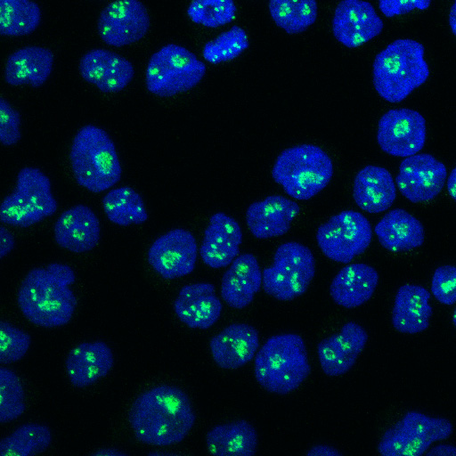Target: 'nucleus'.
Returning <instances> with one entry per match:
<instances>
[{
	"mask_svg": "<svg viewBox=\"0 0 456 456\" xmlns=\"http://www.w3.org/2000/svg\"><path fill=\"white\" fill-rule=\"evenodd\" d=\"M195 419L189 396L171 385L144 391L134 401L129 411L135 437L153 446L179 444L193 428Z\"/></svg>",
	"mask_w": 456,
	"mask_h": 456,
	"instance_id": "1",
	"label": "nucleus"
},
{
	"mask_svg": "<svg viewBox=\"0 0 456 456\" xmlns=\"http://www.w3.org/2000/svg\"><path fill=\"white\" fill-rule=\"evenodd\" d=\"M75 281L73 268L64 263L33 268L24 277L18 291L20 312L28 322L39 327L50 329L67 324L77 305L70 289Z\"/></svg>",
	"mask_w": 456,
	"mask_h": 456,
	"instance_id": "2",
	"label": "nucleus"
},
{
	"mask_svg": "<svg viewBox=\"0 0 456 456\" xmlns=\"http://www.w3.org/2000/svg\"><path fill=\"white\" fill-rule=\"evenodd\" d=\"M424 53V45L410 38L396 39L381 50L372 65L373 86L379 95L396 103L423 85L430 73Z\"/></svg>",
	"mask_w": 456,
	"mask_h": 456,
	"instance_id": "3",
	"label": "nucleus"
},
{
	"mask_svg": "<svg viewBox=\"0 0 456 456\" xmlns=\"http://www.w3.org/2000/svg\"><path fill=\"white\" fill-rule=\"evenodd\" d=\"M69 162L77 183L94 193L109 191L122 176L113 140L95 125L87 124L77 130L71 142Z\"/></svg>",
	"mask_w": 456,
	"mask_h": 456,
	"instance_id": "4",
	"label": "nucleus"
},
{
	"mask_svg": "<svg viewBox=\"0 0 456 456\" xmlns=\"http://www.w3.org/2000/svg\"><path fill=\"white\" fill-rule=\"evenodd\" d=\"M304 339L295 333L270 337L255 356V377L265 390L286 395L310 373Z\"/></svg>",
	"mask_w": 456,
	"mask_h": 456,
	"instance_id": "5",
	"label": "nucleus"
},
{
	"mask_svg": "<svg viewBox=\"0 0 456 456\" xmlns=\"http://www.w3.org/2000/svg\"><path fill=\"white\" fill-rule=\"evenodd\" d=\"M330 157L314 144H299L282 151L272 169L274 182L297 200H308L322 191L333 175Z\"/></svg>",
	"mask_w": 456,
	"mask_h": 456,
	"instance_id": "6",
	"label": "nucleus"
},
{
	"mask_svg": "<svg viewBox=\"0 0 456 456\" xmlns=\"http://www.w3.org/2000/svg\"><path fill=\"white\" fill-rule=\"evenodd\" d=\"M57 209L47 175L37 167H24L17 174L14 190L1 203L0 219L4 224L26 228L52 216Z\"/></svg>",
	"mask_w": 456,
	"mask_h": 456,
	"instance_id": "7",
	"label": "nucleus"
},
{
	"mask_svg": "<svg viewBox=\"0 0 456 456\" xmlns=\"http://www.w3.org/2000/svg\"><path fill=\"white\" fill-rule=\"evenodd\" d=\"M206 65L187 48L167 44L150 58L145 85L150 93L171 97L196 86L206 74Z\"/></svg>",
	"mask_w": 456,
	"mask_h": 456,
	"instance_id": "8",
	"label": "nucleus"
},
{
	"mask_svg": "<svg viewBox=\"0 0 456 456\" xmlns=\"http://www.w3.org/2000/svg\"><path fill=\"white\" fill-rule=\"evenodd\" d=\"M315 274V260L311 249L297 241L281 244L273 265L263 271V289L281 301L303 295Z\"/></svg>",
	"mask_w": 456,
	"mask_h": 456,
	"instance_id": "9",
	"label": "nucleus"
},
{
	"mask_svg": "<svg viewBox=\"0 0 456 456\" xmlns=\"http://www.w3.org/2000/svg\"><path fill=\"white\" fill-rule=\"evenodd\" d=\"M452 432L449 419L410 411L384 432L378 451L383 456H421L432 444L449 438Z\"/></svg>",
	"mask_w": 456,
	"mask_h": 456,
	"instance_id": "10",
	"label": "nucleus"
},
{
	"mask_svg": "<svg viewBox=\"0 0 456 456\" xmlns=\"http://www.w3.org/2000/svg\"><path fill=\"white\" fill-rule=\"evenodd\" d=\"M372 239L370 223L362 213L344 210L321 224L316 242L329 259L347 264L362 254Z\"/></svg>",
	"mask_w": 456,
	"mask_h": 456,
	"instance_id": "11",
	"label": "nucleus"
},
{
	"mask_svg": "<svg viewBox=\"0 0 456 456\" xmlns=\"http://www.w3.org/2000/svg\"><path fill=\"white\" fill-rule=\"evenodd\" d=\"M426 120L417 110L392 109L379 120L377 142L394 157H409L420 151L426 142Z\"/></svg>",
	"mask_w": 456,
	"mask_h": 456,
	"instance_id": "12",
	"label": "nucleus"
},
{
	"mask_svg": "<svg viewBox=\"0 0 456 456\" xmlns=\"http://www.w3.org/2000/svg\"><path fill=\"white\" fill-rule=\"evenodd\" d=\"M150 26L148 11L140 0H114L103 8L97 20L101 39L114 47L140 41Z\"/></svg>",
	"mask_w": 456,
	"mask_h": 456,
	"instance_id": "13",
	"label": "nucleus"
},
{
	"mask_svg": "<svg viewBox=\"0 0 456 456\" xmlns=\"http://www.w3.org/2000/svg\"><path fill=\"white\" fill-rule=\"evenodd\" d=\"M197 256L196 239L183 228L172 229L158 237L147 252L149 265L166 280L190 274L195 268Z\"/></svg>",
	"mask_w": 456,
	"mask_h": 456,
	"instance_id": "14",
	"label": "nucleus"
},
{
	"mask_svg": "<svg viewBox=\"0 0 456 456\" xmlns=\"http://www.w3.org/2000/svg\"><path fill=\"white\" fill-rule=\"evenodd\" d=\"M446 175L445 166L433 155L414 154L401 162L395 183L408 200L412 203L425 202L441 192Z\"/></svg>",
	"mask_w": 456,
	"mask_h": 456,
	"instance_id": "15",
	"label": "nucleus"
},
{
	"mask_svg": "<svg viewBox=\"0 0 456 456\" xmlns=\"http://www.w3.org/2000/svg\"><path fill=\"white\" fill-rule=\"evenodd\" d=\"M383 28L382 19L368 1L342 0L335 9L332 32L346 47H358L379 36Z\"/></svg>",
	"mask_w": 456,
	"mask_h": 456,
	"instance_id": "16",
	"label": "nucleus"
},
{
	"mask_svg": "<svg viewBox=\"0 0 456 456\" xmlns=\"http://www.w3.org/2000/svg\"><path fill=\"white\" fill-rule=\"evenodd\" d=\"M78 69L84 80L106 94L122 91L134 76L130 61L103 48L86 52L79 61Z\"/></svg>",
	"mask_w": 456,
	"mask_h": 456,
	"instance_id": "17",
	"label": "nucleus"
},
{
	"mask_svg": "<svg viewBox=\"0 0 456 456\" xmlns=\"http://www.w3.org/2000/svg\"><path fill=\"white\" fill-rule=\"evenodd\" d=\"M53 237L58 246L69 252L86 253L100 241L99 218L88 206H72L63 211L55 221Z\"/></svg>",
	"mask_w": 456,
	"mask_h": 456,
	"instance_id": "18",
	"label": "nucleus"
},
{
	"mask_svg": "<svg viewBox=\"0 0 456 456\" xmlns=\"http://www.w3.org/2000/svg\"><path fill=\"white\" fill-rule=\"evenodd\" d=\"M242 238L241 227L233 217L224 212L213 214L200 247L203 263L213 269L228 266L237 257Z\"/></svg>",
	"mask_w": 456,
	"mask_h": 456,
	"instance_id": "19",
	"label": "nucleus"
},
{
	"mask_svg": "<svg viewBox=\"0 0 456 456\" xmlns=\"http://www.w3.org/2000/svg\"><path fill=\"white\" fill-rule=\"evenodd\" d=\"M367 341V331L354 322L344 324L339 333L322 339L318 344L317 354L323 372L330 377L347 372Z\"/></svg>",
	"mask_w": 456,
	"mask_h": 456,
	"instance_id": "20",
	"label": "nucleus"
},
{
	"mask_svg": "<svg viewBox=\"0 0 456 456\" xmlns=\"http://www.w3.org/2000/svg\"><path fill=\"white\" fill-rule=\"evenodd\" d=\"M299 211L295 201L281 195H270L248 207L246 223L254 237L270 239L287 233Z\"/></svg>",
	"mask_w": 456,
	"mask_h": 456,
	"instance_id": "21",
	"label": "nucleus"
},
{
	"mask_svg": "<svg viewBox=\"0 0 456 456\" xmlns=\"http://www.w3.org/2000/svg\"><path fill=\"white\" fill-rule=\"evenodd\" d=\"M222 303L208 282L184 285L174 302L177 318L191 329L208 330L219 319Z\"/></svg>",
	"mask_w": 456,
	"mask_h": 456,
	"instance_id": "22",
	"label": "nucleus"
},
{
	"mask_svg": "<svg viewBox=\"0 0 456 456\" xmlns=\"http://www.w3.org/2000/svg\"><path fill=\"white\" fill-rule=\"evenodd\" d=\"M259 346L258 331L246 323H232L209 342L213 360L221 368L238 369L255 356Z\"/></svg>",
	"mask_w": 456,
	"mask_h": 456,
	"instance_id": "23",
	"label": "nucleus"
},
{
	"mask_svg": "<svg viewBox=\"0 0 456 456\" xmlns=\"http://www.w3.org/2000/svg\"><path fill=\"white\" fill-rule=\"evenodd\" d=\"M114 365L110 347L103 341H86L74 346L68 354L65 367L70 383L87 387L105 377Z\"/></svg>",
	"mask_w": 456,
	"mask_h": 456,
	"instance_id": "24",
	"label": "nucleus"
},
{
	"mask_svg": "<svg viewBox=\"0 0 456 456\" xmlns=\"http://www.w3.org/2000/svg\"><path fill=\"white\" fill-rule=\"evenodd\" d=\"M263 285V272L256 257L250 253L237 256L223 275L221 296L235 309L248 306Z\"/></svg>",
	"mask_w": 456,
	"mask_h": 456,
	"instance_id": "25",
	"label": "nucleus"
},
{
	"mask_svg": "<svg viewBox=\"0 0 456 456\" xmlns=\"http://www.w3.org/2000/svg\"><path fill=\"white\" fill-rule=\"evenodd\" d=\"M54 56L43 46L29 45L12 53L6 60L4 77L12 86H43L52 74Z\"/></svg>",
	"mask_w": 456,
	"mask_h": 456,
	"instance_id": "26",
	"label": "nucleus"
},
{
	"mask_svg": "<svg viewBox=\"0 0 456 456\" xmlns=\"http://www.w3.org/2000/svg\"><path fill=\"white\" fill-rule=\"evenodd\" d=\"M430 297V292L421 285H402L396 291L392 309L393 327L404 334L426 330L433 314Z\"/></svg>",
	"mask_w": 456,
	"mask_h": 456,
	"instance_id": "27",
	"label": "nucleus"
},
{
	"mask_svg": "<svg viewBox=\"0 0 456 456\" xmlns=\"http://www.w3.org/2000/svg\"><path fill=\"white\" fill-rule=\"evenodd\" d=\"M353 198L367 213L379 214L387 210L396 198L395 183L389 171L374 165L362 167L354 180Z\"/></svg>",
	"mask_w": 456,
	"mask_h": 456,
	"instance_id": "28",
	"label": "nucleus"
},
{
	"mask_svg": "<svg viewBox=\"0 0 456 456\" xmlns=\"http://www.w3.org/2000/svg\"><path fill=\"white\" fill-rule=\"evenodd\" d=\"M377 270L363 263L349 264L334 277L330 294L334 302L345 308H355L373 296L379 284Z\"/></svg>",
	"mask_w": 456,
	"mask_h": 456,
	"instance_id": "29",
	"label": "nucleus"
},
{
	"mask_svg": "<svg viewBox=\"0 0 456 456\" xmlns=\"http://www.w3.org/2000/svg\"><path fill=\"white\" fill-rule=\"evenodd\" d=\"M374 232L380 245L392 252L414 249L425 240L422 224L400 208L387 212L375 225Z\"/></svg>",
	"mask_w": 456,
	"mask_h": 456,
	"instance_id": "30",
	"label": "nucleus"
},
{
	"mask_svg": "<svg viewBox=\"0 0 456 456\" xmlns=\"http://www.w3.org/2000/svg\"><path fill=\"white\" fill-rule=\"evenodd\" d=\"M208 452L216 456H251L257 447V434L244 419L221 424L210 429L206 436Z\"/></svg>",
	"mask_w": 456,
	"mask_h": 456,
	"instance_id": "31",
	"label": "nucleus"
},
{
	"mask_svg": "<svg viewBox=\"0 0 456 456\" xmlns=\"http://www.w3.org/2000/svg\"><path fill=\"white\" fill-rule=\"evenodd\" d=\"M102 203L107 218L118 226L142 224L148 220L144 201L140 193L132 187L110 189L103 196Z\"/></svg>",
	"mask_w": 456,
	"mask_h": 456,
	"instance_id": "32",
	"label": "nucleus"
},
{
	"mask_svg": "<svg viewBox=\"0 0 456 456\" xmlns=\"http://www.w3.org/2000/svg\"><path fill=\"white\" fill-rule=\"evenodd\" d=\"M268 9L275 24L290 35L306 30L318 13L316 0H269Z\"/></svg>",
	"mask_w": 456,
	"mask_h": 456,
	"instance_id": "33",
	"label": "nucleus"
},
{
	"mask_svg": "<svg viewBox=\"0 0 456 456\" xmlns=\"http://www.w3.org/2000/svg\"><path fill=\"white\" fill-rule=\"evenodd\" d=\"M41 9L31 0H0V33L22 37L34 32L41 22Z\"/></svg>",
	"mask_w": 456,
	"mask_h": 456,
	"instance_id": "34",
	"label": "nucleus"
},
{
	"mask_svg": "<svg viewBox=\"0 0 456 456\" xmlns=\"http://www.w3.org/2000/svg\"><path fill=\"white\" fill-rule=\"evenodd\" d=\"M50 428L41 423L18 427L0 443V456H30L45 452L52 443Z\"/></svg>",
	"mask_w": 456,
	"mask_h": 456,
	"instance_id": "35",
	"label": "nucleus"
},
{
	"mask_svg": "<svg viewBox=\"0 0 456 456\" xmlns=\"http://www.w3.org/2000/svg\"><path fill=\"white\" fill-rule=\"evenodd\" d=\"M249 46L246 31L239 26H232L215 39L205 44L202 55L212 64L225 62L237 58Z\"/></svg>",
	"mask_w": 456,
	"mask_h": 456,
	"instance_id": "36",
	"label": "nucleus"
},
{
	"mask_svg": "<svg viewBox=\"0 0 456 456\" xmlns=\"http://www.w3.org/2000/svg\"><path fill=\"white\" fill-rule=\"evenodd\" d=\"M236 11L233 0H191L187 14L192 22L214 28L232 21Z\"/></svg>",
	"mask_w": 456,
	"mask_h": 456,
	"instance_id": "37",
	"label": "nucleus"
},
{
	"mask_svg": "<svg viewBox=\"0 0 456 456\" xmlns=\"http://www.w3.org/2000/svg\"><path fill=\"white\" fill-rule=\"evenodd\" d=\"M26 410L25 393L18 375L10 369H0V421L11 422Z\"/></svg>",
	"mask_w": 456,
	"mask_h": 456,
	"instance_id": "38",
	"label": "nucleus"
},
{
	"mask_svg": "<svg viewBox=\"0 0 456 456\" xmlns=\"http://www.w3.org/2000/svg\"><path fill=\"white\" fill-rule=\"evenodd\" d=\"M31 345L30 336L24 330L2 321L0 323V362L9 364L22 359Z\"/></svg>",
	"mask_w": 456,
	"mask_h": 456,
	"instance_id": "39",
	"label": "nucleus"
},
{
	"mask_svg": "<svg viewBox=\"0 0 456 456\" xmlns=\"http://www.w3.org/2000/svg\"><path fill=\"white\" fill-rule=\"evenodd\" d=\"M431 293L443 305L456 303V266L444 265L435 270L431 280Z\"/></svg>",
	"mask_w": 456,
	"mask_h": 456,
	"instance_id": "40",
	"label": "nucleus"
},
{
	"mask_svg": "<svg viewBox=\"0 0 456 456\" xmlns=\"http://www.w3.org/2000/svg\"><path fill=\"white\" fill-rule=\"evenodd\" d=\"M20 112L8 101H0V142L4 146L15 145L21 138Z\"/></svg>",
	"mask_w": 456,
	"mask_h": 456,
	"instance_id": "41",
	"label": "nucleus"
},
{
	"mask_svg": "<svg viewBox=\"0 0 456 456\" xmlns=\"http://www.w3.org/2000/svg\"><path fill=\"white\" fill-rule=\"evenodd\" d=\"M379 8L387 18L403 15L413 10H427L432 0H378Z\"/></svg>",
	"mask_w": 456,
	"mask_h": 456,
	"instance_id": "42",
	"label": "nucleus"
},
{
	"mask_svg": "<svg viewBox=\"0 0 456 456\" xmlns=\"http://www.w3.org/2000/svg\"><path fill=\"white\" fill-rule=\"evenodd\" d=\"M0 238H1V248H0V256L1 258L5 257L9 255L15 247V239L10 231H8L4 226H1L0 229Z\"/></svg>",
	"mask_w": 456,
	"mask_h": 456,
	"instance_id": "43",
	"label": "nucleus"
},
{
	"mask_svg": "<svg viewBox=\"0 0 456 456\" xmlns=\"http://www.w3.org/2000/svg\"><path fill=\"white\" fill-rule=\"evenodd\" d=\"M307 455L312 456H339L342 455L337 449L327 444H317L309 449Z\"/></svg>",
	"mask_w": 456,
	"mask_h": 456,
	"instance_id": "44",
	"label": "nucleus"
},
{
	"mask_svg": "<svg viewBox=\"0 0 456 456\" xmlns=\"http://www.w3.org/2000/svg\"><path fill=\"white\" fill-rule=\"evenodd\" d=\"M427 455L456 456V446L452 444H438L426 452Z\"/></svg>",
	"mask_w": 456,
	"mask_h": 456,
	"instance_id": "45",
	"label": "nucleus"
},
{
	"mask_svg": "<svg viewBox=\"0 0 456 456\" xmlns=\"http://www.w3.org/2000/svg\"><path fill=\"white\" fill-rule=\"evenodd\" d=\"M447 190L451 197L456 201V166L452 168L448 177Z\"/></svg>",
	"mask_w": 456,
	"mask_h": 456,
	"instance_id": "46",
	"label": "nucleus"
},
{
	"mask_svg": "<svg viewBox=\"0 0 456 456\" xmlns=\"http://www.w3.org/2000/svg\"><path fill=\"white\" fill-rule=\"evenodd\" d=\"M448 22L452 32L454 36H456V0H454L453 4L450 10Z\"/></svg>",
	"mask_w": 456,
	"mask_h": 456,
	"instance_id": "47",
	"label": "nucleus"
},
{
	"mask_svg": "<svg viewBox=\"0 0 456 456\" xmlns=\"http://www.w3.org/2000/svg\"><path fill=\"white\" fill-rule=\"evenodd\" d=\"M95 454H97V455H99V454H101V455H124L126 453L119 452V451H113L111 449H108L107 451H105V450L99 451Z\"/></svg>",
	"mask_w": 456,
	"mask_h": 456,
	"instance_id": "48",
	"label": "nucleus"
},
{
	"mask_svg": "<svg viewBox=\"0 0 456 456\" xmlns=\"http://www.w3.org/2000/svg\"><path fill=\"white\" fill-rule=\"evenodd\" d=\"M452 322L456 328V308L454 309L453 314H452Z\"/></svg>",
	"mask_w": 456,
	"mask_h": 456,
	"instance_id": "49",
	"label": "nucleus"
}]
</instances>
